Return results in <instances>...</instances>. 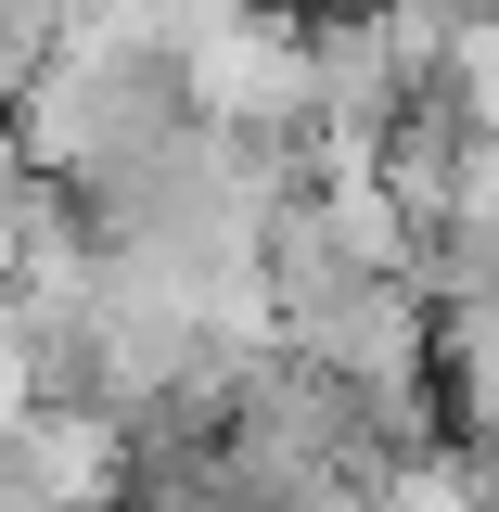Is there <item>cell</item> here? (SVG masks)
Returning <instances> with one entry per match:
<instances>
[{"label":"cell","instance_id":"1","mask_svg":"<svg viewBox=\"0 0 499 512\" xmlns=\"http://www.w3.org/2000/svg\"><path fill=\"white\" fill-rule=\"evenodd\" d=\"M192 64L167 39H116V26H77L26 90H13V154L39 167V180H103V167H141V154H167L192 141Z\"/></svg>","mask_w":499,"mask_h":512},{"label":"cell","instance_id":"2","mask_svg":"<svg viewBox=\"0 0 499 512\" xmlns=\"http://www.w3.org/2000/svg\"><path fill=\"white\" fill-rule=\"evenodd\" d=\"M180 64H192V116L205 128H308V26L295 13H256L244 0Z\"/></svg>","mask_w":499,"mask_h":512}]
</instances>
